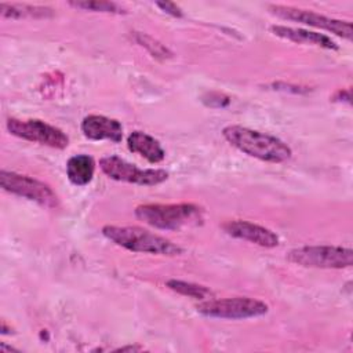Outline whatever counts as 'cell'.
Segmentation results:
<instances>
[{
    "instance_id": "2e32d148",
    "label": "cell",
    "mask_w": 353,
    "mask_h": 353,
    "mask_svg": "<svg viewBox=\"0 0 353 353\" xmlns=\"http://www.w3.org/2000/svg\"><path fill=\"white\" fill-rule=\"evenodd\" d=\"M165 285L170 290H172V291H175L181 295L190 296V298H194V299H204V298H208V296L212 295L211 290L207 288L205 285H200V284L185 281V280L171 279L165 283Z\"/></svg>"
},
{
    "instance_id": "30bf717a",
    "label": "cell",
    "mask_w": 353,
    "mask_h": 353,
    "mask_svg": "<svg viewBox=\"0 0 353 353\" xmlns=\"http://www.w3.org/2000/svg\"><path fill=\"white\" fill-rule=\"evenodd\" d=\"M222 229L226 234L234 239L245 240L265 248L277 247L280 243L279 236L274 232L258 223H252L250 221H243V219L228 221L222 223Z\"/></svg>"
},
{
    "instance_id": "5b68a950",
    "label": "cell",
    "mask_w": 353,
    "mask_h": 353,
    "mask_svg": "<svg viewBox=\"0 0 353 353\" xmlns=\"http://www.w3.org/2000/svg\"><path fill=\"white\" fill-rule=\"evenodd\" d=\"M201 316L212 319H228V320H241L261 317L268 313L269 306L254 298L248 296H234L223 299H208L196 306Z\"/></svg>"
},
{
    "instance_id": "6da1fadb",
    "label": "cell",
    "mask_w": 353,
    "mask_h": 353,
    "mask_svg": "<svg viewBox=\"0 0 353 353\" xmlns=\"http://www.w3.org/2000/svg\"><path fill=\"white\" fill-rule=\"evenodd\" d=\"M223 138L240 152L268 163H284L291 159V148L274 135H269L243 125H228Z\"/></svg>"
},
{
    "instance_id": "9c48e42d",
    "label": "cell",
    "mask_w": 353,
    "mask_h": 353,
    "mask_svg": "<svg viewBox=\"0 0 353 353\" xmlns=\"http://www.w3.org/2000/svg\"><path fill=\"white\" fill-rule=\"evenodd\" d=\"M269 11L283 19L299 22L312 28L323 29L327 32H331L342 39L352 40L353 30H352V22L349 21H342L331 17L321 15L319 12L310 11V10H303V8H296L291 6H280V4H270L268 6Z\"/></svg>"
},
{
    "instance_id": "ac0fdd59",
    "label": "cell",
    "mask_w": 353,
    "mask_h": 353,
    "mask_svg": "<svg viewBox=\"0 0 353 353\" xmlns=\"http://www.w3.org/2000/svg\"><path fill=\"white\" fill-rule=\"evenodd\" d=\"M134 39L138 44H141L142 47H145L153 57L156 58H168L171 57V51L164 46L161 44L160 41H157L156 39H153L152 36L146 34V33H139V32H135L134 34Z\"/></svg>"
},
{
    "instance_id": "7c38bea8",
    "label": "cell",
    "mask_w": 353,
    "mask_h": 353,
    "mask_svg": "<svg viewBox=\"0 0 353 353\" xmlns=\"http://www.w3.org/2000/svg\"><path fill=\"white\" fill-rule=\"evenodd\" d=\"M270 32L281 39H285L298 44H312V46L323 47L327 50H338L336 43L331 37L325 36L324 33L310 32L307 29L291 28L284 25H273L270 26Z\"/></svg>"
},
{
    "instance_id": "5bb4252c",
    "label": "cell",
    "mask_w": 353,
    "mask_h": 353,
    "mask_svg": "<svg viewBox=\"0 0 353 353\" xmlns=\"http://www.w3.org/2000/svg\"><path fill=\"white\" fill-rule=\"evenodd\" d=\"M95 172V161L91 156L80 153L72 156L66 163V175L70 183L84 186L91 182Z\"/></svg>"
},
{
    "instance_id": "9a60e30c",
    "label": "cell",
    "mask_w": 353,
    "mask_h": 353,
    "mask_svg": "<svg viewBox=\"0 0 353 353\" xmlns=\"http://www.w3.org/2000/svg\"><path fill=\"white\" fill-rule=\"evenodd\" d=\"M0 14L3 18L10 19H46L54 17L55 11L47 6L0 3Z\"/></svg>"
},
{
    "instance_id": "4fadbf2b",
    "label": "cell",
    "mask_w": 353,
    "mask_h": 353,
    "mask_svg": "<svg viewBox=\"0 0 353 353\" xmlns=\"http://www.w3.org/2000/svg\"><path fill=\"white\" fill-rule=\"evenodd\" d=\"M127 148L130 152L139 154L149 163H160L165 157V150L161 143L152 135L143 131H132L127 137Z\"/></svg>"
},
{
    "instance_id": "52a82bcc",
    "label": "cell",
    "mask_w": 353,
    "mask_h": 353,
    "mask_svg": "<svg viewBox=\"0 0 353 353\" xmlns=\"http://www.w3.org/2000/svg\"><path fill=\"white\" fill-rule=\"evenodd\" d=\"M0 186L8 193L28 199L30 201H36L43 207L55 208L58 205V197L51 186L29 175L1 170Z\"/></svg>"
},
{
    "instance_id": "8992f818",
    "label": "cell",
    "mask_w": 353,
    "mask_h": 353,
    "mask_svg": "<svg viewBox=\"0 0 353 353\" xmlns=\"http://www.w3.org/2000/svg\"><path fill=\"white\" fill-rule=\"evenodd\" d=\"M102 172L114 181L134 183L139 186H153L163 183L168 172L161 168H139L119 156H105L99 160Z\"/></svg>"
},
{
    "instance_id": "ba28073f",
    "label": "cell",
    "mask_w": 353,
    "mask_h": 353,
    "mask_svg": "<svg viewBox=\"0 0 353 353\" xmlns=\"http://www.w3.org/2000/svg\"><path fill=\"white\" fill-rule=\"evenodd\" d=\"M7 130L14 137L54 149H65L69 145V137L62 130L37 119L19 120L11 117L7 120Z\"/></svg>"
},
{
    "instance_id": "3957f363",
    "label": "cell",
    "mask_w": 353,
    "mask_h": 353,
    "mask_svg": "<svg viewBox=\"0 0 353 353\" xmlns=\"http://www.w3.org/2000/svg\"><path fill=\"white\" fill-rule=\"evenodd\" d=\"M135 216L156 229L178 230L203 225L204 210L192 203L141 204L135 208Z\"/></svg>"
},
{
    "instance_id": "7a4b0ae2",
    "label": "cell",
    "mask_w": 353,
    "mask_h": 353,
    "mask_svg": "<svg viewBox=\"0 0 353 353\" xmlns=\"http://www.w3.org/2000/svg\"><path fill=\"white\" fill-rule=\"evenodd\" d=\"M102 234L116 245L132 252L175 256L183 251L171 240L139 226L106 225L102 228Z\"/></svg>"
},
{
    "instance_id": "8fae6325",
    "label": "cell",
    "mask_w": 353,
    "mask_h": 353,
    "mask_svg": "<svg viewBox=\"0 0 353 353\" xmlns=\"http://www.w3.org/2000/svg\"><path fill=\"white\" fill-rule=\"evenodd\" d=\"M81 132L91 141H112L119 143L123 139V125L119 120L102 114H88L81 121Z\"/></svg>"
},
{
    "instance_id": "d6986e66",
    "label": "cell",
    "mask_w": 353,
    "mask_h": 353,
    "mask_svg": "<svg viewBox=\"0 0 353 353\" xmlns=\"http://www.w3.org/2000/svg\"><path fill=\"white\" fill-rule=\"evenodd\" d=\"M156 6H157L161 11H164L165 14H170V15H172V17H178V18H181V17L183 15L182 10H181L175 3H170V1H159V3H156Z\"/></svg>"
},
{
    "instance_id": "e0dca14e",
    "label": "cell",
    "mask_w": 353,
    "mask_h": 353,
    "mask_svg": "<svg viewBox=\"0 0 353 353\" xmlns=\"http://www.w3.org/2000/svg\"><path fill=\"white\" fill-rule=\"evenodd\" d=\"M70 7L84 10V11H94V12H108V14H125V10L114 3V1H105V0H79V1H69Z\"/></svg>"
},
{
    "instance_id": "277c9868",
    "label": "cell",
    "mask_w": 353,
    "mask_h": 353,
    "mask_svg": "<svg viewBox=\"0 0 353 353\" xmlns=\"http://www.w3.org/2000/svg\"><path fill=\"white\" fill-rule=\"evenodd\" d=\"M287 259L305 268L343 269L353 263V251L339 245H303L291 250Z\"/></svg>"
}]
</instances>
